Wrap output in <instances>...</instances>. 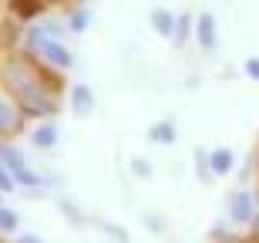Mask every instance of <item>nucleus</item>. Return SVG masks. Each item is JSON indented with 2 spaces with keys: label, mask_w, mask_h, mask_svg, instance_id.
<instances>
[{
  "label": "nucleus",
  "mask_w": 259,
  "mask_h": 243,
  "mask_svg": "<svg viewBox=\"0 0 259 243\" xmlns=\"http://www.w3.org/2000/svg\"><path fill=\"white\" fill-rule=\"evenodd\" d=\"M10 78L17 81L20 101L27 105V112H51V101H48L44 95H37V85H34V78H30V75L20 68V64H14V68H10Z\"/></svg>",
  "instance_id": "obj_1"
},
{
  "label": "nucleus",
  "mask_w": 259,
  "mask_h": 243,
  "mask_svg": "<svg viewBox=\"0 0 259 243\" xmlns=\"http://www.w3.org/2000/svg\"><path fill=\"white\" fill-rule=\"evenodd\" d=\"M17 243H40V240H37V236H20Z\"/></svg>",
  "instance_id": "obj_18"
},
{
  "label": "nucleus",
  "mask_w": 259,
  "mask_h": 243,
  "mask_svg": "<svg viewBox=\"0 0 259 243\" xmlns=\"http://www.w3.org/2000/svg\"><path fill=\"white\" fill-rule=\"evenodd\" d=\"M209 162H212V172H229L232 169V152L229 149H215L209 156Z\"/></svg>",
  "instance_id": "obj_7"
},
{
  "label": "nucleus",
  "mask_w": 259,
  "mask_h": 243,
  "mask_svg": "<svg viewBox=\"0 0 259 243\" xmlns=\"http://www.w3.org/2000/svg\"><path fill=\"white\" fill-rule=\"evenodd\" d=\"M152 24H155V30H158V34H165V38H168V34H172V14H168V10H155L152 14Z\"/></svg>",
  "instance_id": "obj_9"
},
{
  "label": "nucleus",
  "mask_w": 259,
  "mask_h": 243,
  "mask_svg": "<svg viewBox=\"0 0 259 243\" xmlns=\"http://www.w3.org/2000/svg\"><path fill=\"white\" fill-rule=\"evenodd\" d=\"M0 159H4V165H7V169H10L14 176H17V179H20L24 186H37V183H40L37 176H34V172L27 169V162H24V156H20L17 149H0Z\"/></svg>",
  "instance_id": "obj_2"
},
{
  "label": "nucleus",
  "mask_w": 259,
  "mask_h": 243,
  "mask_svg": "<svg viewBox=\"0 0 259 243\" xmlns=\"http://www.w3.org/2000/svg\"><path fill=\"white\" fill-rule=\"evenodd\" d=\"M229 213H232V220H249L252 216V196L249 193H232Z\"/></svg>",
  "instance_id": "obj_4"
},
{
  "label": "nucleus",
  "mask_w": 259,
  "mask_h": 243,
  "mask_svg": "<svg viewBox=\"0 0 259 243\" xmlns=\"http://www.w3.org/2000/svg\"><path fill=\"white\" fill-rule=\"evenodd\" d=\"M0 189H4V193H10V189H14V179H10L4 169H0Z\"/></svg>",
  "instance_id": "obj_13"
},
{
  "label": "nucleus",
  "mask_w": 259,
  "mask_h": 243,
  "mask_svg": "<svg viewBox=\"0 0 259 243\" xmlns=\"http://www.w3.org/2000/svg\"><path fill=\"white\" fill-rule=\"evenodd\" d=\"M185 34H189V17H182V27H179V34H175V38L185 41Z\"/></svg>",
  "instance_id": "obj_17"
},
{
  "label": "nucleus",
  "mask_w": 259,
  "mask_h": 243,
  "mask_svg": "<svg viewBox=\"0 0 259 243\" xmlns=\"http://www.w3.org/2000/svg\"><path fill=\"white\" fill-rule=\"evenodd\" d=\"M0 125H4V128L10 125V112H7V105H4V101H0Z\"/></svg>",
  "instance_id": "obj_16"
},
{
  "label": "nucleus",
  "mask_w": 259,
  "mask_h": 243,
  "mask_svg": "<svg viewBox=\"0 0 259 243\" xmlns=\"http://www.w3.org/2000/svg\"><path fill=\"white\" fill-rule=\"evenodd\" d=\"M30 44L44 54V61L58 64V68H71V54H67L61 44H54V41H48V38H40V34H34V38H30Z\"/></svg>",
  "instance_id": "obj_3"
},
{
  "label": "nucleus",
  "mask_w": 259,
  "mask_h": 243,
  "mask_svg": "<svg viewBox=\"0 0 259 243\" xmlns=\"http://www.w3.org/2000/svg\"><path fill=\"white\" fill-rule=\"evenodd\" d=\"M148 135L155 138V142H162V146H168V142H175V125L172 122H158V125L148 132Z\"/></svg>",
  "instance_id": "obj_8"
},
{
  "label": "nucleus",
  "mask_w": 259,
  "mask_h": 243,
  "mask_svg": "<svg viewBox=\"0 0 259 243\" xmlns=\"http://www.w3.org/2000/svg\"><path fill=\"white\" fill-rule=\"evenodd\" d=\"M0 230H17V213L0 210Z\"/></svg>",
  "instance_id": "obj_11"
},
{
  "label": "nucleus",
  "mask_w": 259,
  "mask_h": 243,
  "mask_svg": "<svg viewBox=\"0 0 259 243\" xmlns=\"http://www.w3.org/2000/svg\"><path fill=\"white\" fill-rule=\"evenodd\" d=\"M34 142H37V146H44V149H51L54 142H58V132H54L51 125H40L37 132H34Z\"/></svg>",
  "instance_id": "obj_10"
},
{
  "label": "nucleus",
  "mask_w": 259,
  "mask_h": 243,
  "mask_svg": "<svg viewBox=\"0 0 259 243\" xmlns=\"http://www.w3.org/2000/svg\"><path fill=\"white\" fill-rule=\"evenodd\" d=\"M199 41H202V48H215V20L209 14L199 17Z\"/></svg>",
  "instance_id": "obj_6"
},
{
  "label": "nucleus",
  "mask_w": 259,
  "mask_h": 243,
  "mask_svg": "<svg viewBox=\"0 0 259 243\" xmlns=\"http://www.w3.org/2000/svg\"><path fill=\"white\" fill-rule=\"evenodd\" d=\"M256 233H259V220H256Z\"/></svg>",
  "instance_id": "obj_19"
},
{
  "label": "nucleus",
  "mask_w": 259,
  "mask_h": 243,
  "mask_svg": "<svg viewBox=\"0 0 259 243\" xmlns=\"http://www.w3.org/2000/svg\"><path fill=\"white\" fill-rule=\"evenodd\" d=\"M71 101H74V112H77V115H88V112L95 108V95H91L84 85H77L74 91H71Z\"/></svg>",
  "instance_id": "obj_5"
},
{
  "label": "nucleus",
  "mask_w": 259,
  "mask_h": 243,
  "mask_svg": "<svg viewBox=\"0 0 259 243\" xmlns=\"http://www.w3.org/2000/svg\"><path fill=\"white\" fill-rule=\"evenodd\" d=\"M132 169H135V176H148V172H152V169H148V165H145L142 159H135V165H132Z\"/></svg>",
  "instance_id": "obj_14"
},
{
  "label": "nucleus",
  "mask_w": 259,
  "mask_h": 243,
  "mask_svg": "<svg viewBox=\"0 0 259 243\" xmlns=\"http://www.w3.org/2000/svg\"><path fill=\"white\" fill-rule=\"evenodd\" d=\"M84 24H88V14H84V10H77L74 17H71V30H84Z\"/></svg>",
  "instance_id": "obj_12"
},
{
  "label": "nucleus",
  "mask_w": 259,
  "mask_h": 243,
  "mask_svg": "<svg viewBox=\"0 0 259 243\" xmlns=\"http://www.w3.org/2000/svg\"><path fill=\"white\" fill-rule=\"evenodd\" d=\"M246 75H252V78H259V61L252 58V61H246Z\"/></svg>",
  "instance_id": "obj_15"
}]
</instances>
